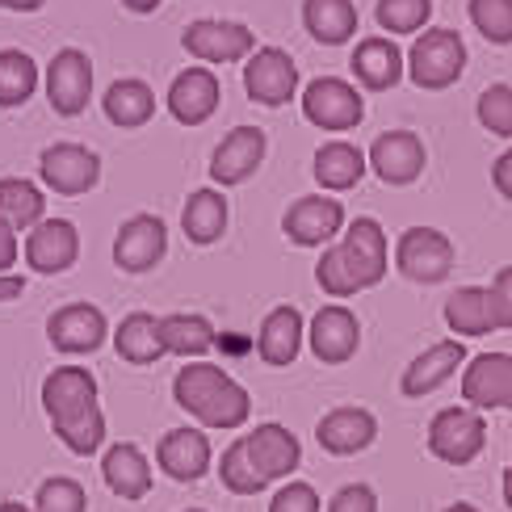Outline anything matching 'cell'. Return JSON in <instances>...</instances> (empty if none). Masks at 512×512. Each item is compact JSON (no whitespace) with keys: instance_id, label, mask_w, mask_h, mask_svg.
Wrapping results in <instances>:
<instances>
[{"instance_id":"1","label":"cell","mask_w":512,"mask_h":512,"mask_svg":"<svg viewBox=\"0 0 512 512\" xmlns=\"http://www.w3.org/2000/svg\"><path fill=\"white\" fill-rule=\"evenodd\" d=\"M173 403L194 416L202 429H215V433H236L252 416L248 391L223 366H210V361H185L177 370Z\"/></svg>"},{"instance_id":"2","label":"cell","mask_w":512,"mask_h":512,"mask_svg":"<svg viewBox=\"0 0 512 512\" xmlns=\"http://www.w3.org/2000/svg\"><path fill=\"white\" fill-rule=\"evenodd\" d=\"M466 72V42L458 30H424L416 34L412 51H408V80L424 93H441L458 84Z\"/></svg>"},{"instance_id":"3","label":"cell","mask_w":512,"mask_h":512,"mask_svg":"<svg viewBox=\"0 0 512 512\" xmlns=\"http://www.w3.org/2000/svg\"><path fill=\"white\" fill-rule=\"evenodd\" d=\"M487 445V420L483 412L466 408V403H458V408H441L429 424V454L445 466H471Z\"/></svg>"},{"instance_id":"4","label":"cell","mask_w":512,"mask_h":512,"mask_svg":"<svg viewBox=\"0 0 512 512\" xmlns=\"http://www.w3.org/2000/svg\"><path fill=\"white\" fill-rule=\"evenodd\" d=\"M298 101H303V118L319 126V131H353L366 118V97L340 76L311 80Z\"/></svg>"},{"instance_id":"5","label":"cell","mask_w":512,"mask_h":512,"mask_svg":"<svg viewBox=\"0 0 512 512\" xmlns=\"http://www.w3.org/2000/svg\"><path fill=\"white\" fill-rule=\"evenodd\" d=\"M395 265L408 282L437 286L454 269V244L437 227H408L395 244Z\"/></svg>"},{"instance_id":"6","label":"cell","mask_w":512,"mask_h":512,"mask_svg":"<svg viewBox=\"0 0 512 512\" xmlns=\"http://www.w3.org/2000/svg\"><path fill=\"white\" fill-rule=\"evenodd\" d=\"M38 177H42V185L63 198H80V194H89V189H97L101 160L93 147H84V143H51V147H42V156H38Z\"/></svg>"},{"instance_id":"7","label":"cell","mask_w":512,"mask_h":512,"mask_svg":"<svg viewBox=\"0 0 512 512\" xmlns=\"http://www.w3.org/2000/svg\"><path fill=\"white\" fill-rule=\"evenodd\" d=\"M340 236H345V240L336 244V252H340V261H345L357 294L378 286L382 277H387V261H391V256H387V231L378 227V219L361 215V219H353L345 231H340Z\"/></svg>"},{"instance_id":"8","label":"cell","mask_w":512,"mask_h":512,"mask_svg":"<svg viewBox=\"0 0 512 512\" xmlns=\"http://www.w3.org/2000/svg\"><path fill=\"white\" fill-rule=\"evenodd\" d=\"M244 93L265 105V110H277V105H290L298 97V63L290 59V51L282 47H256L244 63Z\"/></svg>"},{"instance_id":"9","label":"cell","mask_w":512,"mask_h":512,"mask_svg":"<svg viewBox=\"0 0 512 512\" xmlns=\"http://www.w3.org/2000/svg\"><path fill=\"white\" fill-rule=\"evenodd\" d=\"M97 403V378L84 366H55L47 378H42V412H47L51 429H63L80 416H89Z\"/></svg>"},{"instance_id":"10","label":"cell","mask_w":512,"mask_h":512,"mask_svg":"<svg viewBox=\"0 0 512 512\" xmlns=\"http://www.w3.org/2000/svg\"><path fill=\"white\" fill-rule=\"evenodd\" d=\"M181 47L202 59V63H240L256 51V34L244 21H219V17H198L189 21L181 34Z\"/></svg>"},{"instance_id":"11","label":"cell","mask_w":512,"mask_h":512,"mask_svg":"<svg viewBox=\"0 0 512 512\" xmlns=\"http://www.w3.org/2000/svg\"><path fill=\"white\" fill-rule=\"evenodd\" d=\"M93 97V63L80 47H63L47 63V101L59 118H80Z\"/></svg>"},{"instance_id":"12","label":"cell","mask_w":512,"mask_h":512,"mask_svg":"<svg viewBox=\"0 0 512 512\" xmlns=\"http://www.w3.org/2000/svg\"><path fill=\"white\" fill-rule=\"evenodd\" d=\"M462 399L475 412H512V353H479L466 361Z\"/></svg>"},{"instance_id":"13","label":"cell","mask_w":512,"mask_h":512,"mask_svg":"<svg viewBox=\"0 0 512 512\" xmlns=\"http://www.w3.org/2000/svg\"><path fill=\"white\" fill-rule=\"evenodd\" d=\"M47 340L63 357L97 353L105 340H110V319H105V311L93 303H68L47 319Z\"/></svg>"},{"instance_id":"14","label":"cell","mask_w":512,"mask_h":512,"mask_svg":"<svg viewBox=\"0 0 512 512\" xmlns=\"http://www.w3.org/2000/svg\"><path fill=\"white\" fill-rule=\"evenodd\" d=\"M282 231L298 248H328L345 231V206L328 194H307L282 215Z\"/></svg>"},{"instance_id":"15","label":"cell","mask_w":512,"mask_h":512,"mask_svg":"<svg viewBox=\"0 0 512 512\" xmlns=\"http://www.w3.org/2000/svg\"><path fill=\"white\" fill-rule=\"evenodd\" d=\"M307 349L315 353V361L324 366H345L361 349V324L345 303H328L311 315L307 324Z\"/></svg>"},{"instance_id":"16","label":"cell","mask_w":512,"mask_h":512,"mask_svg":"<svg viewBox=\"0 0 512 512\" xmlns=\"http://www.w3.org/2000/svg\"><path fill=\"white\" fill-rule=\"evenodd\" d=\"M366 164L382 185H412L429 164V152H424V139L416 131H387L370 143Z\"/></svg>"},{"instance_id":"17","label":"cell","mask_w":512,"mask_h":512,"mask_svg":"<svg viewBox=\"0 0 512 512\" xmlns=\"http://www.w3.org/2000/svg\"><path fill=\"white\" fill-rule=\"evenodd\" d=\"M378 437V420L370 408H353V403H345V408H332L319 416L315 424V441L319 450L332 454V458H353V454H366L370 445Z\"/></svg>"},{"instance_id":"18","label":"cell","mask_w":512,"mask_h":512,"mask_svg":"<svg viewBox=\"0 0 512 512\" xmlns=\"http://www.w3.org/2000/svg\"><path fill=\"white\" fill-rule=\"evenodd\" d=\"M168 252V227L156 215H131L114 236V265L122 273H152Z\"/></svg>"},{"instance_id":"19","label":"cell","mask_w":512,"mask_h":512,"mask_svg":"<svg viewBox=\"0 0 512 512\" xmlns=\"http://www.w3.org/2000/svg\"><path fill=\"white\" fill-rule=\"evenodd\" d=\"M168 114H173L181 126H202L206 118H215L219 101H223V84L219 76L210 68H185L173 76V84H168Z\"/></svg>"},{"instance_id":"20","label":"cell","mask_w":512,"mask_h":512,"mask_svg":"<svg viewBox=\"0 0 512 512\" xmlns=\"http://www.w3.org/2000/svg\"><path fill=\"white\" fill-rule=\"evenodd\" d=\"M265 131L261 126H236L219 147H215V156H210V181L231 189V185H244L256 168L265 164Z\"/></svg>"},{"instance_id":"21","label":"cell","mask_w":512,"mask_h":512,"mask_svg":"<svg viewBox=\"0 0 512 512\" xmlns=\"http://www.w3.org/2000/svg\"><path fill=\"white\" fill-rule=\"evenodd\" d=\"M466 345L462 340H437V345H429L420 357H412L408 366H403V378H399V391L408 399H424L433 395L437 387H445L462 366H466Z\"/></svg>"},{"instance_id":"22","label":"cell","mask_w":512,"mask_h":512,"mask_svg":"<svg viewBox=\"0 0 512 512\" xmlns=\"http://www.w3.org/2000/svg\"><path fill=\"white\" fill-rule=\"evenodd\" d=\"M156 462L160 471L173 483H198L210 466H215V450H210V437L202 429H168L156 445Z\"/></svg>"},{"instance_id":"23","label":"cell","mask_w":512,"mask_h":512,"mask_svg":"<svg viewBox=\"0 0 512 512\" xmlns=\"http://www.w3.org/2000/svg\"><path fill=\"white\" fill-rule=\"evenodd\" d=\"M76 256H80V231L68 219H42L26 236V265L42 277L68 273Z\"/></svg>"},{"instance_id":"24","label":"cell","mask_w":512,"mask_h":512,"mask_svg":"<svg viewBox=\"0 0 512 512\" xmlns=\"http://www.w3.org/2000/svg\"><path fill=\"white\" fill-rule=\"evenodd\" d=\"M244 445H248V454L256 462V471H261L269 483L277 479H290L298 466H303V445H298V437L286 429V424H256L252 433H240Z\"/></svg>"},{"instance_id":"25","label":"cell","mask_w":512,"mask_h":512,"mask_svg":"<svg viewBox=\"0 0 512 512\" xmlns=\"http://www.w3.org/2000/svg\"><path fill=\"white\" fill-rule=\"evenodd\" d=\"M349 68H353L361 89L387 93V89H395L403 76H408V55H403L387 34H370V38H361L353 47Z\"/></svg>"},{"instance_id":"26","label":"cell","mask_w":512,"mask_h":512,"mask_svg":"<svg viewBox=\"0 0 512 512\" xmlns=\"http://www.w3.org/2000/svg\"><path fill=\"white\" fill-rule=\"evenodd\" d=\"M303 345H307V319H303V311L298 307H273L269 315H265V324H261V332H256V353H261V361L265 366H294L298 361V353H303Z\"/></svg>"},{"instance_id":"27","label":"cell","mask_w":512,"mask_h":512,"mask_svg":"<svg viewBox=\"0 0 512 512\" xmlns=\"http://www.w3.org/2000/svg\"><path fill=\"white\" fill-rule=\"evenodd\" d=\"M101 479L118 500H147L152 492V462L139 450L135 441H114L110 450L101 454Z\"/></svg>"},{"instance_id":"28","label":"cell","mask_w":512,"mask_h":512,"mask_svg":"<svg viewBox=\"0 0 512 512\" xmlns=\"http://www.w3.org/2000/svg\"><path fill=\"white\" fill-rule=\"evenodd\" d=\"M311 173H315V181H319L324 194H345V189H353L361 177L370 173V164H366V152H361L357 143L328 139V143H319Z\"/></svg>"},{"instance_id":"29","label":"cell","mask_w":512,"mask_h":512,"mask_svg":"<svg viewBox=\"0 0 512 512\" xmlns=\"http://www.w3.org/2000/svg\"><path fill=\"white\" fill-rule=\"evenodd\" d=\"M160 340H164V353L185 357V361H206V353L219 345L210 319L198 311H173V315H160Z\"/></svg>"},{"instance_id":"30","label":"cell","mask_w":512,"mask_h":512,"mask_svg":"<svg viewBox=\"0 0 512 512\" xmlns=\"http://www.w3.org/2000/svg\"><path fill=\"white\" fill-rule=\"evenodd\" d=\"M101 110H105V118H110L114 126H122V131H135V126L152 122V114H156V93H152V84H147V80L122 76V80H114L110 89H105Z\"/></svg>"},{"instance_id":"31","label":"cell","mask_w":512,"mask_h":512,"mask_svg":"<svg viewBox=\"0 0 512 512\" xmlns=\"http://www.w3.org/2000/svg\"><path fill=\"white\" fill-rule=\"evenodd\" d=\"M114 336V349L122 361H131V366H156L164 353V340H160V319L152 311H131L122 315V324L110 332Z\"/></svg>"},{"instance_id":"32","label":"cell","mask_w":512,"mask_h":512,"mask_svg":"<svg viewBox=\"0 0 512 512\" xmlns=\"http://www.w3.org/2000/svg\"><path fill=\"white\" fill-rule=\"evenodd\" d=\"M227 219H231V210H227V198L219 194V189H194L185 210H181V231H185L189 244L206 248V244L223 240Z\"/></svg>"},{"instance_id":"33","label":"cell","mask_w":512,"mask_h":512,"mask_svg":"<svg viewBox=\"0 0 512 512\" xmlns=\"http://www.w3.org/2000/svg\"><path fill=\"white\" fill-rule=\"evenodd\" d=\"M357 5L353 0H303V26L315 42L324 47H340L357 34Z\"/></svg>"},{"instance_id":"34","label":"cell","mask_w":512,"mask_h":512,"mask_svg":"<svg viewBox=\"0 0 512 512\" xmlns=\"http://www.w3.org/2000/svg\"><path fill=\"white\" fill-rule=\"evenodd\" d=\"M0 219L13 231H34L47 219V198L26 177H0Z\"/></svg>"},{"instance_id":"35","label":"cell","mask_w":512,"mask_h":512,"mask_svg":"<svg viewBox=\"0 0 512 512\" xmlns=\"http://www.w3.org/2000/svg\"><path fill=\"white\" fill-rule=\"evenodd\" d=\"M445 324H450L454 340H466V336H487L496 332L492 328V311H487V290L483 286H462L445 298Z\"/></svg>"},{"instance_id":"36","label":"cell","mask_w":512,"mask_h":512,"mask_svg":"<svg viewBox=\"0 0 512 512\" xmlns=\"http://www.w3.org/2000/svg\"><path fill=\"white\" fill-rule=\"evenodd\" d=\"M38 63L17 51V47H5L0 51V110H17V105H26L38 89Z\"/></svg>"},{"instance_id":"37","label":"cell","mask_w":512,"mask_h":512,"mask_svg":"<svg viewBox=\"0 0 512 512\" xmlns=\"http://www.w3.org/2000/svg\"><path fill=\"white\" fill-rule=\"evenodd\" d=\"M219 479H223V487L231 496H261L265 487H269V479L256 471V462H252V454H248V445H244V437H236L223 450V458H219Z\"/></svg>"},{"instance_id":"38","label":"cell","mask_w":512,"mask_h":512,"mask_svg":"<svg viewBox=\"0 0 512 512\" xmlns=\"http://www.w3.org/2000/svg\"><path fill=\"white\" fill-rule=\"evenodd\" d=\"M374 17L378 26L391 34H424L433 17V0H378L374 5Z\"/></svg>"},{"instance_id":"39","label":"cell","mask_w":512,"mask_h":512,"mask_svg":"<svg viewBox=\"0 0 512 512\" xmlns=\"http://www.w3.org/2000/svg\"><path fill=\"white\" fill-rule=\"evenodd\" d=\"M475 118L487 135L512 139V84H487L475 101Z\"/></svg>"},{"instance_id":"40","label":"cell","mask_w":512,"mask_h":512,"mask_svg":"<svg viewBox=\"0 0 512 512\" xmlns=\"http://www.w3.org/2000/svg\"><path fill=\"white\" fill-rule=\"evenodd\" d=\"M34 512H89V492L68 475H51L38 483Z\"/></svg>"},{"instance_id":"41","label":"cell","mask_w":512,"mask_h":512,"mask_svg":"<svg viewBox=\"0 0 512 512\" xmlns=\"http://www.w3.org/2000/svg\"><path fill=\"white\" fill-rule=\"evenodd\" d=\"M55 437H59L63 450H72L76 458H93L105 445V412L93 408L89 416H80L72 424H63V429H55Z\"/></svg>"},{"instance_id":"42","label":"cell","mask_w":512,"mask_h":512,"mask_svg":"<svg viewBox=\"0 0 512 512\" xmlns=\"http://www.w3.org/2000/svg\"><path fill=\"white\" fill-rule=\"evenodd\" d=\"M466 13H471V26L487 42H496V47L512 42V0H471Z\"/></svg>"},{"instance_id":"43","label":"cell","mask_w":512,"mask_h":512,"mask_svg":"<svg viewBox=\"0 0 512 512\" xmlns=\"http://www.w3.org/2000/svg\"><path fill=\"white\" fill-rule=\"evenodd\" d=\"M315 282H319V290H324L328 298H353V294H357V286H353V277H349L345 261H340L336 244H332V248H324V256H319V265H315Z\"/></svg>"},{"instance_id":"44","label":"cell","mask_w":512,"mask_h":512,"mask_svg":"<svg viewBox=\"0 0 512 512\" xmlns=\"http://www.w3.org/2000/svg\"><path fill=\"white\" fill-rule=\"evenodd\" d=\"M269 512H324V500H319V492H315L311 483H303V479H286V483L273 492Z\"/></svg>"},{"instance_id":"45","label":"cell","mask_w":512,"mask_h":512,"mask_svg":"<svg viewBox=\"0 0 512 512\" xmlns=\"http://www.w3.org/2000/svg\"><path fill=\"white\" fill-rule=\"evenodd\" d=\"M487 311H492L496 332H512V265H504L487 286Z\"/></svg>"},{"instance_id":"46","label":"cell","mask_w":512,"mask_h":512,"mask_svg":"<svg viewBox=\"0 0 512 512\" xmlns=\"http://www.w3.org/2000/svg\"><path fill=\"white\" fill-rule=\"evenodd\" d=\"M328 512H378V496L370 483H345L328 500Z\"/></svg>"},{"instance_id":"47","label":"cell","mask_w":512,"mask_h":512,"mask_svg":"<svg viewBox=\"0 0 512 512\" xmlns=\"http://www.w3.org/2000/svg\"><path fill=\"white\" fill-rule=\"evenodd\" d=\"M17 231L5 223V219H0V273H9L13 265H17Z\"/></svg>"},{"instance_id":"48","label":"cell","mask_w":512,"mask_h":512,"mask_svg":"<svg viewBox=\"0 0 512 512\" xmlns=\"http://www.w3.org/2000/svg\"><path fill=\"white\" fill-rule=\"evenodd\" d=\"M492 181H496V189H500V194L512 202V147H508V152L492 164Z\"/></svg>"},{"instance_id":"49","label":"cell","mask_w":512,"mask_h":512,"mask_svg":"<svg viewBox=\"0 0 512 512\" xmlns=\"http://www.w3.org/2000/svg\"><path fill=\"white\" fill-rule=\"evenodd\" d=\"M21 290H26V277L0 273V303H9V298H21Z\"/></svg>"},{"instance_id":"50","label":"cell","mask_w":512,"mask_h":512,"mask_svg":"<svg viewBox=\"0 0 512 512\" xmlns=\"http://www.w3.org/2000/svg\"><path fill=\"white\" fill-rule=\"evenodd\" d=\"M42 5H47V0H0V9H9V13H34Z\"/></svg>"},{"instance_id":"51","label":"cell","mask_w":512,"mask_h":512,"mask_svg":"<svg viewBox=\"0 0 512 512\" xmlns=\"http://www.w3.org/2000/svg\"><path fill=\"white\" fill-rule=\"evenodd\" d=\"M160 5H164V0H122V9H131V13H139V17H143V13H156Z\"/></svg>"},{"instance_id":"52","label":"cell","mask_w":512,"mask_h":512,"mask_svg":"<svg viewBox=\"0 0 512 512\" xmlns=\"http://www.w3.org/2000/svg\"><path fill=\"white\" fill-rule=\"evenodd\" d=\"M500 492H504V504L512 512V466H504V479H500Z\"/></svg>"},{"instance_id":"53","label":"cell","mask_w":512,"mask_h":512,"mask_svg":"<svg viewBox=\"0 0 512 512\" xmlns=\"http://www.w3.org/2000/svg\"><path fill=\"white\" fill-rule=\"evenodd\" d=\"M0 512H34V508L21 504V500H0Z\"/></svg>"},{"instance_id":"54","label":"cell","mask_w":512,"mask_h":512,"mask_svg":"<svg viewBox=\"0 0 512 512\" xmlns=\"http://www.w3.org/2000/svg\"><path fill=\"white\" fill-rule=\"evenodd\" d=\"M441 512H479L475 504H466V500H458V504H450V508H441Z\"/></svg>"},{"instance_id":"55","label":"cell","mask_w":512,"mask_h":512,"mask_svg":"<svg viewBox=\"0 0 512 512\" xmlns=\"http://www.w3.org/2000/svg\"><path fill=\"white\" fill-rule=\"evenodd\" d=\"M185 512H206V508H185Z\"/></svg>"}]
</instances>
